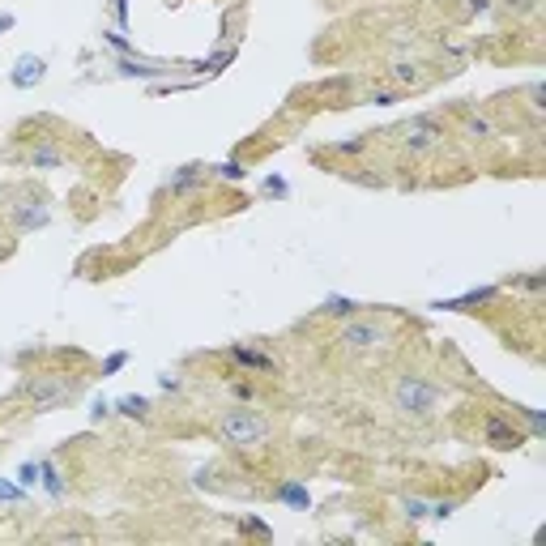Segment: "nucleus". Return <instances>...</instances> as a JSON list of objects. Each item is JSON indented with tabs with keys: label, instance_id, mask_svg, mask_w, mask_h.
I'll return each mask as SVG.
<instances>
[{
	"label": "nucleus",
	"instance_id": "obj_18",
	"mask_svg": "<svg viewBox=\"0 0 546 546\" xmlns=\"http://www.w3.org/2000/svg\"><path fill=\"white\" fill-rule=\"evenodd\" d=\"M320 312H325V316H355V312H359V303H355V299H337V295H329Z\"/></svg>",
	"mask_w": 546,
	"mask_h": 546
},
{
	"label": "nucleus",
	"instance_id": "obj_9",
	"mask_svg": "<svg viewBox=\"0 0 546 546\" xmlns=\"http://www.w3.org/2000/svg\"><path fill=\"white\" fill-rule=\"evenodd\" d=\"M495 295H500V286H483V290H466V295H457V299H440L436 308H440V312H444V308H448V312H466V308L487 303V299H495Z\"/></svg>",
	"mask_w": 546,
	"mask_h": 546
},
{
	"label": "nucleus",
	"instance_id": "obj_3",
	"mask_svg": "<svg viewBox=\"0 0 546 546\" xmlns=\"http://www.w3.org/2000/svg\"><path fill=\"white\" fill-rule=\"evenodd\" d=\"M17 393H21V397H30L34 414H47V410H56V406L73 401V397L81 393V380H68V376H38V380H26Z\"/></svg>",
	"mask_w": 546,
	"mask_h": 546
},
{
	"label": "nucleus",
	"instance_id": "obj_16",
	"mask_svg": "<svg viewBox=\"0 0 546 546\" xmlns=\"http://www.w3.org/2000/svg\"><path fill=\"white\" fill-rule=\"evenodd\" d=\"M115 410H120L124 419H149V401H145V397H120Z\"/></svg>",
	"mask_w": 546,
	"mask_h": 546
},
{
	"label": "nucleus",
	"instance_id": "obj_21",
	"mask_svg": "<svg viewBox=\"0 0 546 546\" xmlns=\"http://www.w3.org/2000/svg\"><path fill=\"white\" fill-rule=\"evenodd\" d=\"M401 508H406V517H410V521H423L431 504H427V500H419V495H406V500H401Z\"/></svg>",
	"mask_w": 546,
	"mask_h": 546
},
{
	"label": "nucleus",
	"instance_id": "obj_17",
	"mask_svg": "<svg viewBox=\"0 0 546 546\" xmlns=\"http://www.w3.org/2000/svg\"><path fill=\"white\" fill-rule=\"evenodd\" d=\"M115 68H120L124 77H162V73H167V68H154V64H137V60H120Z\"/></svg>",
	"mask_w": 546,
	"mask_h": 546
},
{
	"label": "nucleus",
	"instance_id": "obj_26",
	"mask_svg": "<svg viewBox=\"0 0 546 546\" xmlns=\"http://www.w3.org/2000/svg\"><path fill=\"white\" fill-rule=\"evenodd\" d=\"M231 397H235V401H252V397H256V389H252L248 380H235V384H231Z\"/></svg>",
	"mask_w": 546,
	"mask_h": 546
},
{
	"label": "nucleus",
	"instance_id": "obj_7",
	"mask_svg": "<svg viewBox=\"0 0 546 546\" xmlns=\"http://www.w3.org/2000/svg\"><path fill=\"white\" fill-rule=\"evenodd\" d=\"M43 73H47V64H43L38 56H21L17 68H13V85H17V90H30V85L43 81Z\"/></svg>",
	"mask_w": 546,
	"mask_h": 546
},
{
	"label": "nucleus",
	"instance_id": "obj_33",
	"mask_svg": "<svg viewBox=\"0 0 546 546\" xmlns=\"http://www.w3.org/2000/svg\"><path fill=\"white\" fill-rule=\"evenodd\" d=\"M470 9H474V13H487L491 4H487V0H470Z\"/></svg>",
	"mask_w": 546,
	"mask_h": 546
},
{
	"label": "nucleus",
	"instance_id": "obj_2",
	"mask_svg": "<svg viewBox=\"0 0 546 546\" xmlns=\"http://www.w3.org/2000/svg\"><path fill=\"white\" fill-rule=\"evenodd\" d=\"M440 401H444V384L423 380V376H401L397 389H393V406L406 419H431Z\"/></svg>",
	"mask_w": 546,
	"mask_h": 546
},
{
	"label": "nucleus",
	"instance_id": "obj_10",
	"mask_svg": "<svg viewBox=\"0 0 546 546\" xmlns=\"http://www.w3.org/2000/svg\"><path fill=\"white\" fill-rule=\"evenodd\" d=\"M64 162H68V154L56 149V145H34V149H30V167H34V171H56V167H64Z\"/></svg>",
	"mask_w": 546,
	"mask_h": 546
},
{
	"label": "nucleus",
	"instance_id": "obj_29",
	"mask_svg": "<svg viewBox=\"0 0 546 546\" xmlns=\"http://www.w3.org/2000/svg\"><path fill=\"white\" fill-rule=\"evenodd\" d=\"M111 13H115L120 26H128V0H111Z\"/></svg>",
	"mask_w": 546,
	"mask_h": 546
},
{
	"label": "nucleus",
	"instance_id": "obj_23",
	"mask_svg": "<svg viewBox=\"0 0 546 546\" xmlns=\"http://www.w3.org/2000/svg\"><path fill=\"white\" fill-rule=\"evenodd\" d=\"M367 103H376V107H393V103H401V90H372Z\"/></svg>",
	"mask_w": 546,
	"mask_h": 546
},
{
	"label": "nucleus",
	"instance_id": "obj_12",
	"mask_svg": "<svg viewBox=\"0 0 546 546\" xmlns=\"http://www.w3.org/2000/svg\"><path fill=\"white\" fill-rule=\"evenodd\" d=\"M201 179H205V167H196V162H192V167H179V171L171 175V184H167V188H171V192H188V188H192V184H201Z\"/></svg>",
	"mask_w": 546,
	"mask_h": 546
},
{
	"label": "nucleus",
	"instance_id": "obj_6",
	"mask_svg": "<svg viewBox=\"0 0 546 546\" xmlns=\"http://www.w3.org/2000/svg\"><path fill=\"white\" fill-rule=\"evenodd\" d=\"M483 431H487V444H491V448H521V444H525V436H521L504 414H487Z\"/></svg>",
	"mask_w": 546,
	"mask_h": 546
},
{
	"label": "nucleus",
	"instance_id": "obj_5",
	"mask_svg": "<svg viewBox=\"0 0 546 546\" xmlns=\"http://www.w3.org/2000/svg\"><path fill=\"white\" fill-rule=\"evenodd\" d=\"M401 141H406L410 154H427V149H436V145L444 141V128H440V120H431V115H414V120L401 128Z\"/></svg>",
	"mask_w": 546,
	"mask_h": 546
},
{
	"label": "nucleus",
	"instance_id": "obj_28",
	"mask_svg": "<svg viewBox=\"0 0 546 546\" xmlns=\"http://www.w3.org/2000/svg\"><path fill=\"white\" fill-rule=\"evenodd\" d=\"M124 363H128V355H124V350H115V355H111V359H107V363H103V372H107V376H111V372H120V367H124Z\"/></svg>",
	"mask_w": 546,
	"mask_h": 546
},
{
	"label": "nucleus",
	"instance_id": "obj_22",
	"mask_svg": "<svg viewBox=\"0 0 546 546\" xmlns=\"http://www.w3.org/2000/svg\"><path fill=\"white\" fill-rule=\"evenodd\" d=\"M457 508H461V500H436V504H431V508H427V513H431V517H436V521H448V517H453V513H457Z\"/></svg>",
	"mask_w": 546,
	"mask_h": 546
},
{
	"label": "nucleus",
	"instance_id": "obj_20",
	"mask_svg": "<svg viewBox=\"0 0 546 546\" xmlns=\"http://www.w3.org/2000/svg\"><path fill=\"white\" fill-rule=\"evenodd\" d=\"M231 60H235V51L226 47V51H218V56H209V60H201V64H196V73H218V68H222V64H231Z\"/></svg>",
	"mask_w": 546,
	"mask_h": 546
},
{
	"label": "nucleus",
	"instance_id": "obj_14",
	"mask_svg": "<svg viewBox=\"0 0 546 546\" xmlns=\"http://www.w3.org/2000/svg\"><path fill=\"white\" fill-rule=\"evenodd\" d=\"M38 466H43V470H38V474H43V478H38V483H43V491H47L51 500H64V483H60V470H56L51 461H38Z\"/></svg>",
	"mask_w": 546,
	"mask_h": 546
},
{
	"label": "nucleus",
	"instance_id": "obj_13",
	"mask_svg": "<svg viewBox=\"0 0 546 546\" xmlns=\"http://www.w3.org/2000/svg\"><path fill=\"white\" fill-rule=\"evenodd\" d=\"M466 137L470 141H491L495 137V124L487 115H466Z\"/></svg>",
	"mask_w": 546,
	"mask_h": 546
},
{
	"label": "nucleus",
	"instance_id": "obj_27",
	"mask_svg": "<svg viewBox=\"0 0 546 546\" xmlns=\"http://www.w3.org/2000/svg\"><path fill=\"white\" fill-rule=\"evenodd\" d=\"M367 149V137H355V141H342L337 145V154H363Z\"/></svg>",
	"mask_w": 546,
	"mask_h": 546
},
{
	"label": "nucleus",
	"instance_id": "obj_8",
	"mask_svg": "<svg viewBox=\"0 0 546 546\" xmlns=\"http://www.w3.org/2000/svg\"><path fill=\"white\" fill-rule=\"evenodd\" d=\"M231 359H235L243 372H273V367H278L273 355H261V350H252V346H231Z\"/></svg>",
	"mask_w": 546,
	"mask_h": 546
},
{
	"label": "nucleus",
	"instance_id": "obj_11",
	"mask_svg": "<svg viewBox=\"0 0 546 546\" xmlns=\"http://www.w3.org/2000/svg\"><path fill=\"white\" fill-rule=\"evenodd\" d=\"M47 218H51V214H47L43 205H34V209H30V205H17V209H13V226H17V231H34V226H47Z\"/></svg>",
	"mask_w": 546,
	"mask_h": 546
},
{
	"label": "nucleus",
	"instance_id": "obj_15",
	"mask_svg": "<svg viewBox=\"0 0 546 546\" xmlns=\"http://www.w3.org/2000/svg\"><path fill=\"white\" fill-rule=\"evenodd\" d=\"M273 500H278V504H295V508H308V491H303L299 483H282V487L273 491Z\"/></svg>",
	"mask_w": 546,
	"mask_h": 546
},
{
	"label": "nucleus",
	"instance_id": "obj_31",
	"mask_svg": "<svg viewBox=\"0 0 546 546\" xmlns=\"http://www.w3.org/2000/svg\"><path fill=\"white\" fill-rule=\"evenodd\" d=\"M0 500H21V491H17V487H9V483H0Z\"/></svg>",
	"mask_w": 546,
	"mask_h": 546
},
{
	"label": "nucleus",
	"instance_id": "obj_4",
	"mask_svg": "<svg viewBox=\"0 0 546 546\" xmlns=\"http://www.w3.org/2000/svg\"><path fill=\"white\" fill-rule=\"evenodd\" d=\"M337 342H342L346 350H376V346L389 342V329H384L380 320H346V325L337 329Z\"/></svg>",
	"mask_w": 546,
	"mask_h": 546
},
{
	"label": "nucleus",
	"instance_id": "obj_1",
	"mask_svg": "<svg viewBox=\"0 0 546 546\" xmlns=\"http://www.w3.org/2000/svg\"><path fill=\"white\" fill-rule=\"evenodd\" d=\"M269 436H273V423L265 414H256L248 401L222 410V419H218V440L231 448H261Z\"/></svg>",
	"mask_w": 546,
	"mask_h": 546
},
{
	"label": "nucleus",
	"instance_id": "obj_24",
	"mask_svg": "<svg viewBox=\"0 0 546 546\" xmlns=\"http://www.w3.org/2000/svg\"><path fill=\"white\" fill-rule=\"evenodd\" d=\"M214 171H218V179H231V184L248 175V167H243V162H222V167H214Z\"/></svg>",
	"mask_w": 546,
	"mask_h": 546
},
{
	"label": "nucleus",
	"instance_id": "obj_32",
	"mask_svg": "<svg viewBox=\"0 0 546 546\" xmlns=\"http://www.w3.org/2000/svg\"><path fill=\"white\" fill-rule=\"evenodd\" d=\"M107 43H111V47H120V51H128V38H124V34H107Z\"/></svg>",
	"mask_w": 546,
	"mask_h": 546
},
{
	"label": "nucleus",
	"instance_id": "obj_30",
	"mask_svg": "<svg viewBox=\"0 0 546 546\" xmlns=\"http://www.w3.org/2000/svg\"><path fill=\"white\" fill-rule=\"evenodd\" d=\"M265 188H269V192H278V196H286V184H282V179H273V175L265 179Z\"/></svg>",
	"mask_w": 546,
	"mask_h": 546
},
{
	"label": "nucleus",
	"instance_id": "obj_34",
	"mask_svg": "<svg viewBox=\"0 0 546 546\" xmlns=\"http://www.w3.org/2000/svg\"><path fill=\"white\" fill-rule=\"evenodd\" d=\"M508 4H517V9H534V0H508Z\"/></svg>",
	"mask_w": 546,
	"mask_h": 546
},
{
	"label": "nucleus",
	"instance_id": "obj_25",
	"mask_svg": "<svg viewBox=\"0 0 546 546\" xmlns=\"http://www.w3.org/2000/svg\"><path fill=\"white\" fill-rule=\"evenodd\" d=\"M38 470H43L38 461H26V466L17 470V478H21V487H38Z\"/></svg>",
	"mask_w": 546,
	"mask_h": 546
},
{
	"label": "nucleus",
	"instance_id": "obj_19",
	"mask_svg": "<svg viewBox=\"0 0 546 546\" xmlns=\"http://www.w3.org/2000/svg\"><path fill=\"white\" fill-rule=\"evenodd\" d=\"M393 77H397V85H419L423 81V73H419V64H393Z\"/></svg>",
	"mask_w": 546,
	"mask_h": 546
}]
</instances>
